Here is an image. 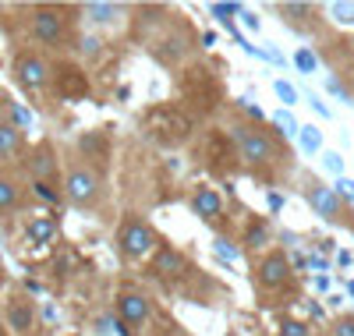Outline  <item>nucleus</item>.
<instances>
[{
	"label": "nucleus",
	"instance_id": "4468645a",
	"mask_svg": "<svg viewBox=\"0 0 354 336\" xmlns=\"http://www.w3.org/2000/svg\"><path fill=\"white\" fill-rule=\"evenodd\" d=\"M21 202H25V188L18 185L8 170H0V216H11V212H18Z\"/></svg>",
	"mask_w": 354,
	"mask_h": 336
},
{
	"label": "nucleus",
	"instance_id": "f8f14e48",
	"mask_svg": "<svg viewBox=\"0 0 354 336\" xmlns=\"http://www.w3.org/2000/svg\"><path fill=\"white\" fill-rule=\"evenodd\" d=\"M192 209H195V216L202 223H220L223 220V195L213 188V185H195L192 192Z\"/></svg>",
	"mask_w": 354,
	"mask_h": 336
},
{
	"label": "nucleus",
	"instance_id": "6ab92c4d",
	"mask_svg": "<svg viewBox=\"0 0 354 336\" xmlns=\"http://www.w3.org/2000/svg\"><path fill=\"white\" fill-rule=\"evenodd\" d=\"M280 15H290L287 21H290V25H298V18H301V21H312L315 8H312V4H280Z\"/></svg>",
	"mask_w": 354,
	"mask_h": 336
},
{
	"label": "nucleus",
	"instance_id": "6e6552de",
	"mask_svg": "<svg viewBox=\"0 0 354 336\" xmlns=\"http://www.w3.org/2000/svg\"><path fill=\"white\" fill-rule=\"evenodd\" d=\"M149 272H153V280H160V283H181V280H188V272H192V262H188V255L181 252V248H174V244H160V248L153 252V259H149Z\"/></svg>",
	"mask_w": 354,
	"mask_h": 336
},
{
	"label": "nucleus",
	"instance_id": "dca6fc26",
	"mask_svg": "<svg viewBox=\"0 0 354 336\" xmlns=\"http://www.w3.org/2000/svg\"><path fill=\"white\" fill-rule=\"evenodd\" d=\"M188 39L185 36H167V39H156V46H153V57L156 60H163V64H177L188 50Z\"/></svg>",
	"mask_w": 354,
	"mask_h": 336
},
{
	"label": "nucleus",
	"instance_id": "7ed1b4c3",
	"mask_svg": "<svg viewBox=\"0 0 354 336\" xmlns=\"http://www.w3.org/2000/svg\"><path fill=\"white\" fill-rule=\"evenodd\" d=\"M305 198H308V205L315 209V216H319V220H326L330 227L354 230V220H351V205L340 198V192L330 185V180L305 177Z\"/></svg>",
	"mask_w": 354,
	"mask_h": 336
},
{
	"label": "nucleus",
	"instance_id": "9b49d317",
	"mask_svg": "<svg viewBox=\"0 0 354 336\" xmlns=\"http://www.w3.org/2000/svg\"><path fill=\"white\" fill-rule=\"evenodd\" d=\"M4 322L15 336H36L39 315H36V304L28 301L25 294H11L4 301Z\"/></svg>",
	"mask_w": 354,
	"mask_h": 336
},
{
	"label": "nucleus",
	"instance_id": "f03ea898",
	"mask_svg": "<svg viewBox=\"0 0 354 336\" xmlns=\"http://www.w3.org/2000/svg\"><path fill=\"white\" fill-rule=\"evenodd\" d=\"M160 244L163 241L156 237V230L145 223L138 212H128L121 220V227H117V252H121L124 262H149Z\"/></svg>",
	"mask_w": 354,
	"mask_h": 336
},
{
	"label": "nucleus",
	"instance_id": "a211bd4d",
	"mask_svg": "<svg viewBox=\"0 0 354 336\" xmlns=\"http://www.w3.org/2000/svg\"><path fill=\"white\" fill-rule=\"evenodd\" d=\"M25 234H28V241H32V244H50L57 237V220L53 216H36V220H28Z\"/></svg>",
	"mask_w": 354,
	"mask_h": 336
},
{
	"label": "nucleus",
	"instance_id": "2eb2a0df",
	"mask_svg": "<svg viewBox=\"0 0 354 336\" xmlns=\"http://www.w3.org/2000/svg\"><path fill=\"white\" fill-rule=\"evenodd\" d=\"M241 244H245V252H270V244H273V230L266 227L262 220H252L248 227H245V237H241Z\"/></svg>",
	"mask_w": 354,
	"mask_h": 336
},
{
	"label": "nucleus",
	"instance_id": "b1692460",
	"mask_svg": "<svg viewBox=\"0 0 354 336\" xmlns=\"http://www.w3.org/2000/svg\"><path fill=\"white\" fill-rule=\"evenodd\" d=\"M68 336H82V333H68Z\"/></svg>",
	"mask_w": 354,
	"mask_h": 336
},
{
	"label": "nucleus",
	"instance_id": "aec40b11",
	"mask_svg": "<svg viewBox=\"0 0 354 336\" xmlns=\"http://www.w3.org/2000/svg\"><path fill=\"white\" fill-rule=\"evenodd\" d=\"M32 192H36V198H39V202H46V205H57V202H64V195L57 192L53 185H39V180H32Z\"/></svg>",
	"mask_w": 354,
	"mask_h": 336
},
{
	"label": "nucleus",
	"instance_id": "f3484780",
	"mask_svg": "<svg viewBox=\"0 0 354 336\" xmlns=\"http://www.w3.org/2000/svg\"><path fill=\"white\" fill-rule=\"evenodd\" d=\"M82 15H88L93 25H117L124 15V4H82Z\"/></svg>",
	"mask_w": 354,
	"mask_h": 336
},
{
	"label": "nucleus",
	"instance_id": "39448f33",
	"mask_svg": "<svg viewBox=\"0 0 354 336\" xmlns=\"http://www.w3.org/2000/svg\"><path fill=\"white\" fill-rule=\"evenodd\" d=\"M28 36H32L39 46H50V50H61L68 39H71V25L64 18L61 8H32L28 11Z\"/></svg>",
	"mask_w": 354,
	"mask_h": 336
},
{
	"label": "nucleus",
	"instance_id": "412c9836",
	"mask_svg": "<svg viewBox=\"0 0 354 336\" xmlns=\"http://www.w3.org/2000/svg\"><path fill=\"white\" fill-rule=\"evenodd\" d=\"M330 336H354V315H340V319H333Z\"/></svg>",
	"mask_w": 354,
	"mask_h": 336
},
{
	"label": "nucleus",
	"instance_id": "0eeeda50",
	"mask_svg": "<svg viewBox=\"0 0 354 336\" xmlns=\"http://www.w3.org/2000/svg\"><path fill=\"white\" fill-rule=\"evenodd\" d=\"M15 82L25 88V93H43V88L50 85L53 78V68H50V60L36 50H21L15 53Z\"/></svg>",
	"mask_w": 354,
	"mask_h": 336
},
{
	"label": "nucleus",
	"instance_id": "f257e3e1",
	"mask_svg": "<svg viewBox=\"0 0 354 336\" xmlns=\"http://www.w3.org/2000/svg\"><path fill=\"white\" fill-rule=\"evenodd\" d=\"M230 138H234V145H238L241 163L252 167V170H270V167H277V163L287 160L283 145L273 135H266L259 124H234L230 128Z\"/></svg>",
	"mask_w": 354,
	"mask_h": 336
},
{
	"label": "nucleus",
	"instance_id": "20e7f679",
	"mask_svg": "<svg viewBox=\"0 0 354 336\" xmlns=\"http://www.w3.org/2000/svg\"><path fill=\"white\" fill-rule=\"evenodd\" d=\"M61 195H64V202L75 205V209H96V205L103 202V180H100V174L88 167V163H78V160H75V163L64 170Z\"/></svg>",
	"mask_w": 354,
	"mask_h": 336
},
{
	"label": "nucleus",
	"instance_id": "1a4fd4ad",
	"mask_svg": "<svg viewBox=\"0 0 354 336\" xmlns=\"http://www.w3.org/2000/svg\"><path fill=\"white\" fill-rule=\"evenodd\" d=\"M25 170L32 180L39 185H57V177H61V160H57V149L53 142H36L32 149L25 152Z\"/></svg>",
	"mask_w": 354,
	"mask_h": 336
},
{
	"label": "nucleus",
	"instance_id": "423d86ee",
	"mask_svg": "<svg viewBox=\"0 0 354 336\" xmlns=\"http://www.w3.org/2000/svg\"><path fill=\"white\" fill-rule=\"evenodd\" d=\"M255 283L266 294H283L294 283V269H290L287 255L283 252H273V248L266 252V255H259V262H255Z\"/></svg>",
	"mask_w": 354,
	"mask_h": 336
},
{
	"label": "nucleus",
	"instance_id": "ddd939ff",
	"mask_svg": "<svg viewBox=\"0 0 354 336\" xmlns=\"http://www.w3.org/2000/svg\"><path fill=\"white\" fill-rule=\"evenodd\" d=\"M25 131L15 124V120H0V163H11L25 156Z\"/></svg>",
	"mask_w": 354,
	"mask_h": 336
},
{
	"label": "nucleus",
	"instance_id": "9d476101",
	"mask_svg": "<svg viewBox=\"0 0 354 336\" xmlns=\"http://www.w3.org/2000/svg\"><path fill=\"white\" fill-rule=\"evenodd\" d=\"M149 315H153V301L145 297L142 290H121L117 294V322H121L128 333H135V329H142L145 322H149Z\"/></svg>",
	"mask_w": 354,
	"mask_h": 336
},
{
	"label": "nucleus",
	"instance_id": "4be33fe9",
	"mask_svg": "<svg viewBox=\"0 0 354 336\" xmlns=\"http://www.w3.org/2000/svg\"><path fill=\"white\" fill-rule=\"evenodd\" d=\"M78 53H82V57H96V53H100V39H96V36H82V39H78Z\"/></svg>",
	"mask_w": 354,
	"mask_h": 336
},
{
	"label": "nucleus",
	"instance_id": "5701e85b",
	"mask_svg": "<svg viewBox=\"0 0 354 336\" xmlns=\"http://www.w3.org/2000/svg\"><path fill=\"white\" fill-rule=\"evenodd\" d=\"M280 336H312V333H308V326H305V322L287 319V322H283V329H280Z\"/></svg>",
	"mask_w": 354,
	"mask_h": 336
}]
</instances>
